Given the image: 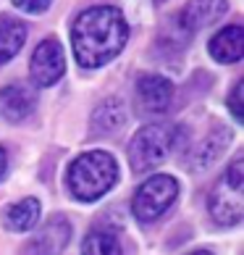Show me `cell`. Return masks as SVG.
Returning <instances> with one entry per match:
<instances>
[{"instance_id": "cell-1", "label": "cell", "mask_w": 244, "mask_h": 255, "mask_svg": "<svg viewBox=\"0 0 244 255\" xmlns=\"http://www.w3.org/2000/svg\"><path fill=\"white\" fill-rule=\"evenodd\" d=\"M129 42V24L116 5L84 8L71 26L74 58L81 69H100Z\"/></svg>"}, {"instance_id": "cell-2", "label": "cell", "mask_w": 244, "mask_h": 255, "mask_svg": "<svg viewBox=\"0 0 244 255\" xmlns=\"http://www.w3.org/2000/svg\"><path fill=\"white\" fill-rule=\"evenodd\" d=\"M118 182V163L105 150H89L81 153L69 166L66 187L81 203H95L102 195H108Z\"/></svg>"}, {"instance_id": "cell-3", "label": "cell", "mask_w": 244, "mask_h": 255, "mask_svg": "<svg viewBox=\"0 0 244 255\" xmlns=\"http://www.w3.org/2000/svg\"><path fill=\"white\" fill-rule=\"evenodd\" d=\"M179 127L171 124H147L131 137L129 142V163L137 174L155 171L179 145Z\"/></svg>"}, {"instance_id": "cell-4", "label": "cell", "mask_w": 244, "mask_h": 255, "mask_svg": "<svg viewBox=\"0 0 244 255\" xmlns=\"http://www.w3.org/2000/svg\"><path fill=\"white\" fill-rule=\"evenodd\" d=\"M210 216L221 226H237L244 219V158L237 155L210 195Z\"/></svg>"}, {"instance_id": "cell-5", "label": "cell", "mask_w": 244, "mask_h": 255, "mask_svg": "<svg viewBox=\"0 0 244 255\" xmlns=\"http://www.w3.org/2000/svg\"><path fill=\"white\" fill-rule=\"evenodd\" d=\"M179 197V182L171 174H153L137 187L131 197V213L137 221L153 224L176 203Z\"/></svg>"}, {"instance_id": "cell-6", "label": "cell", "mask_w": 244, "mask_h": 255, "mask_svg": "<svg viewBox=\"0 0 244 255\" xmlns=\"http://www.w3.org/2000/svg\"><path fill=\"white\" fill-rule=\"evenodd\" d=\"M29 71H32L34 87H50V84H55L63 77L66 55H63V48L55 37H45L34 48L32 61H29Z\"/></svg>"}, {"instance_id": "cell-7", "label": "cell", "mask_w": 244, "mask_h": 255, "mask_svg": "<svg viewBox=\"0 0 244 255\" xmlns=\"http://www.w3.org/2000/svg\"><path fill=\"white\" fill-rule=\"evenodd\" d=\"M71 240V224L63 216H55L34 232V237L24 242L18 255H61Z\"/></svg>"}, {"instance_id": "cell-8", "label": "cell", "mask_w": 244, "mask_h": 255, "mask_svg": "<svg viewBox=\"0 0 244 255\" xmlns=\"http://www.w3.org/2000/svg\"><path fill=\"white\" fill-rule=\"evenodd\" d=\"M173 100V84L161 74H142L137 79V108L139 113H163Z\"/></svg>"}, {"instance_id": "cell-9", "label": "cell", "mask_w": 244, "mask_h": 255, "mask_svg": "<svg viewBox=\"0 0 244 255\" xmlns=\"http://www.w3.org/2000/svg\"><path fill=\"white\" fill-rule=\"evenodd\" d=\"M229 11L226 0H189L179 13V29L184 34L200 32L205 26L218 24Z\"/></svg>"}, {"instance_id": "cell-10", "label": "cell", "mask_w": 244, "mask_h": 255, "mask_svg": "<svg viewBox=\"0 0 244 255\" xmlns=\"http://www.w3.org/2000/svg\"><path fill=\"white\" fill-rule=\"evenodd\" d=\"M34 106H37V92L29 84L16 82L0 90V111L13 124H21V121L29 119L34 113Z\"/></svg>"}, {"instance_id": "cell-11", "label": "cell", "mask_w": 244, "mask_h": 255, "mask_svg": "<svg viewBox=\"0 0 244 255\" xmlns=\"http://www.w3.org/2000/svg\"><path fill=\"white\" fill-rule=\"evenodd\" d=\"M231 145V131L223 127V129H213L208 131L200 142L192 147L189 158H186V166H189V171H205V168H210L215 160H218L223 153H226V147Z\"/></svg>"}, {"instance_id": "cell-12", "label": "cell", "mask_w": 244, "mask_h": 255, "mask_svg": "<svg viewBox=\"0 0 244 255\" xmlns=\"http://www.w3.org/2000/svg\"><path fill=\"white\" fill-rule=\"evenodd\" d=\"M208 50L213 61L218 63H237L244 55V26L242 24H229L221 32H215L208 42Z\"/></svg>"}, {"instance_id": "cell-13", "label": "cell", "mask_w": 244, "mask_h": 255, "mask_svg": "<svg viewBox=\"0 0 244 255\" xmlns=\"http://www.w3.org/2000/svg\"><path fill=\"white\" fill-rule=\"evenodd\" d=\"M129 121V111H126V103L121 98H105L100 106L92 111V119H89V129L92 134H100V137H110L113 131L124 129V124Z\"/></svg>"}, {"instance_id": "cell-14", "label": "cell", "mask_w": 244, "mask_h": 255, "mask_svg": "<svg viewBox=\"0 0 244 255\" xmlns=\"http://www.w3.org/2000/svg\"><path fill=\"white\" fill-rule=\"evenodd\" d=\"M40 213H42L40 200L37 197H24V200L8 205L3 211V224L8 232H29L40 221Z\"/></svg>"}, {"instance_id": "cell-15", "label": "cell", "mask_w": 244, "mask_h": 255, "mask_svg": "<svg viewBox=\"0 0 244 255\" xmlns=\"http://www.w3.org/2000/svg\"><path fill=\"white\" fill-rule=\"evenodd\" d=\"M26 42V24L3 13L0 16V66L8 63Z\"/></svg>"}, {"instance_id": "cell-16", "label": "cell", "mask_w": 244, "mask_h": 255, "mask_svg": "<svg viewBox=\"0 0 244 255\" xmlns=\"http://www.w3.org/2000/svg\"><path fill=\"white\" fill-rule=\"evenodd\" d=\"M81 255H124L121 242L108 229H92L81 242Z\"/></svg>"}, {"instance_id": "cell-17", "label": "cell", "mask_w": 244, "mask_h": 255, "mask_svg": "<svg viewBox=\"0 0 244 255\" xmlns=\"http://www.w3.org/2000/svg\"><path fill=\"white\" fill-rule=\"evenodd\" d=\"M229 108H231V113H234V119H237V121H244V82H242V79L231 87Z\"/></svg>"}, {"instance_id": "cell-18", "label": "cell", "mask_w": 244, "mask_h": 255, "mask_svg": "<svg viewBox=\"0 0 244 255\" xmlns=\"http://www.w3.org/2000/svg\"><path fill=\"white\" fill-rule=\"evenodd\" d=\"M53 0H13V5L24 13H45Z\"/></svg>"}, {"instance_id": "cell-19", "label": "cell", "mask_w": 244, "mask_h": 255, "mask_svg": "<svg viewBox=\"0 0 244 255\" xmlns=\"http://www.w3.org/2000/svg\"><path fill=\"white\" fill-rule=\"evenodd\" d=\"M5 168H8V153H5V147L0 145V182H3V176H5Z\"/></svg>"}, {"instance_id": "cell-20", "label": "cell", "mask_w": 244, "mask_h": 255, "mask_svg": "<svg viewBox=\"0 0 244 255\" xmlns=\"http://www.w3.org/2000/svg\"><path fill=\"white\" fill-rule=\"evenodd\" d=\"M189 255H213L210 250H194V253H189Z\"/></svg>"}, {"instance_id": "cell-21", "label": "cell", "mask_w": 244, "mask_h": 255, "mask_svg": "<svg viewBox=\"0 0 244 255\" xmlns=\"http://www.w3.org/2000/svg\"><path fill=\"white\" fill-rule=\"evenodd\" d=\"M158 3H163V0H158Z\"/></svg>"}]
</instances>
